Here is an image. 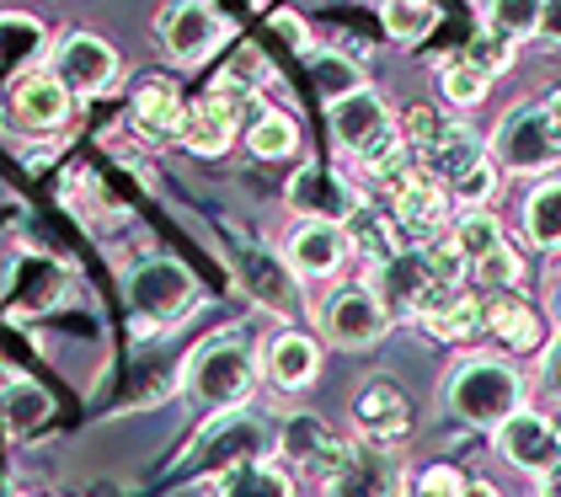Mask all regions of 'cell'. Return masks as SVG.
<instances>
[{
  "label": "cell",
  "instance_id": "cell-1",
  "mask_svg": "<svg viewBox=\"0 0 561 497\" xmlns=\"http://www.w3.org/2000/svg\"><path fill=\"white\" fill-rule=\"evenodd\" d=\"M187 396L198 407H215V413H230L252 396L257 385V359L241 337H209L193 359H187Z\"/></svg>",
  "mask_w": 561,
  "mask_h": 497
},
{
  "label": "cell",
  "instance_id": "cell-2",
  "mask_svg": "<svg viewBox=\"0 0 561 497\" xmlns=\"http://www.w3.org/2000/svg\"><path fill=\"white\" fill-rule=\"evenodd\" d=\"M449 407L476 428H503L524 407V380L503 359H460L449 374Z\"/></svg>",
  "mask_w": 561,
  "mask_h": 497
},
{
  "label": "cell",
  "instance_id": "cell-3",
  "mask_svg": "<svg viewBox=\"0 0 561 497\" xmlns=\"http://www.w3.org/2000/svg\"><path fill=\"white\" fill-rule=\"evenodd\" d=\"M497 161L508 171H546L561 161V91H546L540 102H524L514 108L497 139H492Z\"/></svg>",
  "mask_w": 561,
  "mask_h": 497
},
{
  "label": "cell",
  "instance_id": "cell-4",
  "mask_svg": "<svg viewBox=\"0 0 561 497\" xmlns=\"http://www.w3.org/2000/svg\"><path fill=\"white\" fill-rule=\"evenodd\" d=\"M129 305L139 316V331L145 327H176L193 305H198V279L172 262V257H150L129 273Z\"/></svg>",
  "mask_w": 561,
  "mask_h": 497
},
{
  "label": "cell",
  "instance_id": "cell-5",
  "mask_svg": "<svg viewBox=\"0 0 561 497\" xmlns=\"http://www.w3.org/2000/svg\"><path fill=\"white\" fill-rule=\"evenodd\" d=\"M390 193V219H396V230H401V241L407 247H428L438 241V230H444V214H449V188L428 177L423 166H412V171H401L396 182H386Z\"/></svg>",
  "mask_w": 561,
  "mask_h": 497
},
{
  "label": "cell",
  "instance_id": "cell-6",
  "mask_svg": "<svg viewBox=\"0 0 561 497\" xmlns=\"http://www.w3.org/2000/svg\"><path fill=\"white\" fill-rule=\"evenodd\" d=\"M267 450V428H262L252 413H241V407H230V413H219L204 433H198V444H193V460H187V471H230V465H247V460H262Z\"/></svg>",
  "mask_w": 561,
  "mask_h": 497
},
{
  "label": "cell",
  "instance_id": "cell-7",
  "mask_svg": "<svg viewBox=\"0 0 561 497\" xmlns=\"http://www.w3.org/2000/svg\"><path fill=\"white\" fill-rule=\"evenodd\" d=\"M156 33H161V48L172 54L176 65H198V59H209L219 43H225L230 27H225V16H219L209 0H172L161 11Z\"/></svg>",
  "mask_w": 561,
  "mask_h": 497
},
{
  "label": "cell",
  "instance_id": "cell-8",
  "mask_svg": "<svg viewBox=\"0 0 561 497\" xmlns=\"http://www.w3.org/2000/svg\"><path fill=\"white\" fill-rule=\"evenodd\" d=\"M54 81L65 86L70 97H102L118 86V54L113 43H102L96 33H70L54 48Z\"/></svg>",
  "mask_w": 561,
  "mask_h": 497
},
{
  "label": "cell",
  "instance_id": "cell-9",
  "mask_svg": "<svg viewBox=\"0 0 561 497\" xmlns=\"http://www.w3.org/2000/svg\"><path fill=\"white\" fill-rule=\"evenodd\" d=\"M321 327H327V337H332L337 348H369V342H380V331L390 327L386 300L369 290V284H343V290L321 305Z\"/></svg>",
  "mask_w": 561,
  "mask_h": 497
},
{
  "label": "cell",
  "instance_id": "cell-10",
  "mask_svg": "<svg viewBox=\"0 0 561 497\" xmlns=\"http://www.w3.org/2000/svg\"><path fill=\"white\" fill-rule=\"evenodd\" d=\"M358 193L347 188L332 166H300L295 182H289V208L300 219H321V225H347L358 214Z\"/></svg>",
  "mask_w": 561,
  "mask_h": 497
},
{
  "label": "cell",
  "instance_id": "cell-11",
  "mask_svg": "<svg viewBox=\"0 0 561 497\" xmlns=\"http://www.w3.org/2000/svg\"><path fill=\"white\" fill-rule=\"evenodd\" d=\"M390 128H396L390 124V108L380 102V91H369V86H358V91H347V97L332 102V139L343 145L353 161L364 150H375Z\"/></svg>",
  "mask_w": 561,
  "mask_h": 497
},
{
  "label": "cell",
  "instance_id": "cell-12",
  "mask_svg": "<svg viewBox=\"0 0 561 497\" xmlns=\"http://www.w3.org/2000/svg\"><path fill=\"white\" fill-rule=\"evenodd\" d=\"M396 487H401V460L364 439V444H347L327 497H396Z\"/></svg>",
  "mask_w": 561,
  "mask_h": 497
},
{
  "label": "cell",
  "instance_id": "cell-13",
  "mask_svg": "<svg viewBox=\"0 0 561 497\" xmlns=\"http://www.w3.org/2000/svg\"><path fill=\"white\" fill-rule=\"evenodd\" d=\"M497 450H503V460L508 465H518V471H551L561 460V439H557V422L540 413H529V407H518L503 428H497Z\"/></svg>",
  "mask_w": 561,
  "mask_h": 497
},
{
  "label": "cell",
  "instance_id": "cell-14",
  "mask_svg": "<svg viewBox=\"0 0 561 497\" xmlns=\"http://www.w3.org/2000/svg\"><path fill=\"white\" fill-rule=\"evenodd\" d=\"M70 108H76V97L54 81V70H27L22 81L11 86V118L22 128H33V134L65 128L70 124Z\"/></svg>",
  "mask_w": 561,
  "mask_h": 497
},
{
  "label": "cell",
  "instance_id": "cell-15",
  "mask_svg": "<svg viewBox=\"0 0 561 497\" xmlns=\"http://www.w3.org/2000/svg\"><path fill=\"white\" fill-rule=\"evenodd\" d=\"M353 422H358V433H364L369 444H390V439H401V433H407L412 407H407L401 385L375 380V385H364V391H358V402H353Z\"/></svg>",
  "mask_w": 561,
  "mask_h": 497
},
{
  "label": "cell",
  "instance_id": "cell-16",
  "mask_svg": "<svg viewBox=\"0 0 561 497\" xmlns=\"http://www.w3.org/2000/svg\"><path fill=\"white\" fill-rule=\"evenodd\" d=\"M347 262V236L343 225H321V219H300V230L289 236V273L305 279H327Z\"/></svg>",
  "mask_w": 561,
  "mask_h": 497
},
{
  "label": "cell",
  "instance_id": "cell-17",
  "mask_svg": "<svg viewBox=\"0 0 561 497\" xmlns=\"http://www.w3.org/2000/svg\"><path fill=\"white\" fill-rule=\"evenodd\" d=\"M481 331H492L508 353L540 348V316H535L529 300H518V294H486V300H481Z\"/></svg>",
  "mask_w": 561,
  "mask_h": 497
},
{
  "label": "cell",
  "instance_id": "cell-18",
  "mask_svg": "<svg viewBox=\"0 0 561 497\" xmlns=\"http://www.w3.org/2000/svg\"><path fill=\"white\" fill-rule=\"evenodd\" d=\"M230 139H236V102L230 97H204V102H193L187 108V118H182V145L193 150V156H219V150H230Z\"/></svg>",
  "mask_w": 561,
  "mask_h": 497
},
{
  "label": "cell",
  "instance_id": "cell-19",
  "mask_svg": "<svg viewBox=\"0 0 561 497\" xmlns=\"http://www.w3.org/2000/svg\"><path fill=\"white\" fill-rule=\"evenodd\" d=\"M182 118H187V108H182L172 81H145L134 91V128L145 139H156V145L182 139Z\"/></svg>",
  "mask_w": 561,
  "mask_h": 497
},
{
  "label": "cell",
  "instance_id": "cell-20",
  "mask_svg": "<svg viewBox=\"0 0 561 497\" xmlns=\"http://www.w3.org/2000/svg\"><path fill=\"white\" fill-rule=\"evenodd\" d=\"M236 268H241V284L257 294L262 305H273V310H295V279H289V262H278L267 247H241L236 251Z\"/></svg>",
  "mask_w": 561,
  "mask_h": 497
},
{
  "label": "cell",
  "instance_id": "cell-21",
  "mask_svg": "<svg viewBox=\"0 0 561 497\" xmlns=\"http://www.w3.org/2000/svg\"><path fill=\"white\" fill-rule=\"evenodd\" d=\"M316 370H321V348L305 331H278L267 342V380L278 391H305L316 380Z\"/></svg>",
  "mask_w": 561,
  "mask_h": 497
},
{
  "label": "cell",
  "instance_id": "cell-22",
  "mask_svg": "<svg viewBox=\"0 0 561 497\" xmlns=\"http://www.w3.org/2000/svg\"><path fill=\"white\" fill-rule=\"evenodd\" d=\"M481 161H486V145L476 139V128L449 124V128H444V139H438V145H433V150L417 166H423L428 177H438L444 188H455V182H460L466 171H476Z\"/></svg>",
  "mask_w": 561,
  "mask_h": 497
},
{
  "label": "cell",
  "instance_id": "cell-23",
  "mask_svg": "<svg viewBox=\"0 0 561 497\" xmlns=\"http://www.w3.org/2000/svg\"><path fill=\"white\" fill-rule=\"evenodd\" d=\"M44 54H48V33L38 16L0 11V65L22 70V65H44Z\"/></svg>",
  "mask_w": 561,
  "mask_h": 497
},
{
  "label": "cell",
  "instance_id": "cell-24",
  "mask_svg": "<svg viewBox=\"0 0 561 497\" xmlns=\"http://www.w3.org/2000/svg\"><path fill=\"white\" fill-rule=\"evenodd\" d=\"M343 236L364 251L375 268H386L390 257L407 247V241H401V230H396V219H390V214H380V208H369V204H358V214L343 225Z\"/></svg>",
  "mask_w": 561,
  "mask_h": 497
},
{
  "label": "cell",
  "instance_id": "cell-25",
  "mask_svg": "<svg viewBox=\"0 0 561 497\" xmlns=\"http://www.w3.org/2000/svg\"><path fill=\"white\" fill-rule=\"evenodd\" d=\"M524 236H529V247L561 251V177L557 182H540L524 199Z\"/></svg>",
  "mask_w": 561,
  "mask_h": 497
},
{
  "label": "cell",
  "instance_id": "cell-26",
  "mask_svg": "<svg viewBox=\"0 0 561 497\" xmlns=\"http://www.w3.org/2000/svg\"><path fill=\"white\" fill-rule=\"evenodd\" d=\"M219 497H295L289 476L267 460H247V465H230L219 476Z\"/></svg>",
  "mask_w": 561,
  "mask_h": 497
},
{
  "label": "cell",
  "instance_id": "cell-27",
  "mask_svg": "<svg viewBox=\"0 0 561 497\" xmlns=\"http://www.w3.org/2000/svg\"><path fill=\"white\" fill-rule=\"evenodd\" d=\"M540 11H546V0H481V27L486 33H503L508 43H524L540 33Z\"/></svg>",
  "mask_w": 561,
  "mask_h": 497
},
{
  "label": "cell",
  "instance_id": "cell-28",
  "mask_svg": "<svg viewBox=\"0 0 561 497\" xmlns=\"http://www.w3.org/2000/svg\"><path fill=\"white\" fill-rule=\"evenodd\" d=\"M386 38L396 43H423L438 27V0H386L380 5Z\"/></svg>",
  "mask_w": 561,
  "mask_h": 497
},
{
  "label": "cell",
  "instance_id": "cell-29",
  "mask_svg": "<svg viewBox=\"0 0 561 497\" xmlns=\"http://www.w3.org/2000/svg\"><path fill=\"white\" fill-rule=\"evenodd\" d=\"M247 145H252L257 161H284V156L300 150V128H295L289 113H262L252 124V134H247Z\"/></svg>",
  "mask_w": 561,
  "mask_h": 497
},
{
  "label": "cell",
  "instance_id": "cell-30",
  "mask_svg": "<svg viewBox=\"0 0 561 497\" xmlns=\"http://www.w3.org/2000/svg\"><path fill=\"white\" fill-rule=\"evenodd\" d=\"M449 241H455V251H460V257H466V268H471V262H481L486 251L503 247V225H497L486 208H471V214H460V219H455V236H449Z\"/></svg>",
  "mask_w": 561,
  "mask_h": 497
},
{
  "label": "cell",
  "instance_id": "cell-31",
  "mask_svg": "<svg viewBox=\"0 0 561 497\" xmlns=\"http://www.w3.org/2000/svg\"><path fill=\"white\" fill-rule=\"evenodd\" d=\"M267 81V65H262V48H252V43H241L236 54H230V65L215 76V91L219 97H230V102H241L247 91H257V86Z\"/></svg>",
  "mask_w": 561,
  "mask_h": 497
},
{
  "label": "cell",
  "instance_id": "cell-32",
  "mask_svg": "<svg viewBox=\"0 0 561 497\" xmlns=\"http://www.w3.org/2000/svg\"><path fill=\"white\" fill-rule=\"evenodd\" d=\"M466 279H476V284H486L492 294H514L518 279H524V262H518V251L503 241L497 251H486L481 262H471L466 268Z\"/></svg>",
  "mask_w": 561,
  "mask_h": 497
},
{
  "label": "cell",
  "instance_id": "cell-33",
  "mask_svg": "<svg viewBox=\"0 0 561 497\" xmlns=\"http://www.w3.org/2000/svg\"><path fill=\"white\" fill-rule=\"evenodd\" d=\"M438 86H444V102H449V108H476V102H486L492 76H481L466 59H449V65L438 70Z\"/></svg>",
  "mask_w": 561,
  "mask_h": 497
},
{
  "label": "cell",
  "instance_id": "cell-34",
  "mask_svg": "<svg viewBox=\"0 0 561 497\" xmlns=\"http://www.w3.org/2000/svg\"><path fill=\"white\" fill-rule=\"evenodd\" d=\"M428 331H433V337H444V342L476 337V331H481V300L460 290V294H455V300H449V305H444V310H438V316L428 321Z\"/></svg>",
  "mask_w": 561,
  "mask_h": 497
},
{
  "label": "cell",
  "instance_id": "cell-35",
  "mask_svg": "<svg viewBox=\"0 0 561 497\" xmlns=\"http://www.w3.org/2000/svg\"><path fill=\"white\" fill-rule=\"evenodd\" d=\"M5 417H11L16 433H27V428H38L48 417V396L33 380H11V385H5Z\"/></svg>",
  "mask_w": 561,
  "mask_h": 497
},
{
  "label": "cell",
  "instance_id": "cell-36",
  "mask_svg": "<svg viewBox=\"0 0 561 497\" xmlns=\"http://www.w3.org/2000/svg\"><path fill=\"white\" fill-rule=\"evenodd\" d=\"M444 128H449V118L438 113V108H428V102H417V108H407V118H401V139L412 145V156L423 161L433 145L444 139Z\"/></svg>",
  "mask_w": 561,
  "mask_h": 497
},
{
  "label": "cell",
  "instance_id": "cell-37",
  "mask_svg": "<svg viewBox=\"0 0 561 497\" xmlns=\"http://www.w3.org/2000/svg\"><path fill=\"white\" fill-rule=\"evenodd\" d=\"M514 48L518 43H508L503 33H486V27H481V33L466 43V54H460V59L476 65L481 76H503V70H514Z\"/></svg>",
  "mask_w": 561,
  "mask_h": 497
},
{
  "label": "cell",
  "instance_id": "cell-38",
  "mask_svg": "<svg viewBox=\"0 0 561 497\" xmlns=\"http://www.w3.org/2000/svg\"><path fill=\"white\" fill-rule=\"evenodd\" d=\"M310 70H316V81L332 91V102L364 86V81H358V65H353V59H343V54H310Z\"/></svg>",
  "mask_w": 561,
  "mask_h": 497
},
{
  "label": "cell",
  "instance_id": "cell-39",
  "mask_svg": "<svg viewBox=\"0 0 561 497\" xmlns=\"http://www.w3.org/2000/svg\"><path fill=\"white\" fill-rule=\"evenodd\" d=\"M492 193H497V166H492V156L476 166V171H466V177L449 188V199H460V204H471V208L492 204Z\"/></svg>",
  "mask_w": 561,
  "mask_h": 497
},
{
  "label": "cell",
  "instance_id": "cell-40",
  "mask_svg": "<svg viewBox=\"0 0 561 497\" xmlns=\"http://www.w3.org/2000/svg\"><path fill=\"white\" fill-rule=\"evenodd\" d=\"M460 487H466V476L455 465H428L417 476V497H460Z\"/></svg>",
  "mask_w": 561,
  "mask_h": 497
},
{
  "label": "cell",
  "instance_id": "cell-41",
  "mask_svg": "<svg viewBox=\"0 0 561 497\" xmlns=\"http://www.w3.org/2000/svg\"><path fill=\"white\" fill-rule=\"evenodd\" d=\"M273 33H278V38L289 43L295 54H310V27H305V22L295 16V11H273Z\"/></svg>",
  "mask_w": 561,
  "mask_h": 497
},
{
  "label": "cell",
  "instance_id": "cell-42",
  "mask_svg": "<svg viewBox=\"0 0 561 497\" xmlns=\"http://www.w3.org/2000/svg\"><path fill=\"white\" fill-rule=\"evenodd\" d=\"M540 385H546L551 402H561V337L546 342V353H540Z\"/></svg>",
  "mask_w": 561,
  "mask_h": 497
},
{
  "label": "cell",
  "instance_id": "cell-43",
  "mask_svg": "<svg viewBox=\"0 0 561 497\" xmlns=\"http://www.w3.org/2000/svg\"><path fill=\"white\" fill-rule=\"evenodd\" d=\"M535 38H546L551 48H561V0H546V11H540V33Z\"/></svg>",
  "mask_w": 561,
  "mask_h": 497
},
{
  "label": "cell",
  "instance_id": "cell-44",
  "mask_svg": "<svg viewBox=\"0 0 561 497\" xmlns=\"http://www.w3.org/2000/svg\"><path fill=\"white\" fill-rule=\"evenodd\" d=\"M540 497H561V460L551 471H540Z\"/></svg>",
  "mask_w": 561,
  "mask_h": 497
},
{
  "label": "cell",
  "instance_id": "cell-45",
  "mask_svg": "<svg viewBox=\"0 0 561 497\" xmlns=\"http://www.w3.org/2000/svg\"><path fill=\"white\" fill-rule=\"evenodd\" d=\"M460 497H497V487H492V482H466Z\"/></svg>",
  "mask_w": 561,
  "mask_h": 497
},
{
  "label": "cell",
  "instance_id": "cell-46",
  "mask_svg": "<svg viewBox=\"0 0 561 497\" xmlns=\"http://www.w3.org/2000/svg\"><path fill=\"white\" fill-rule=\"evenodd\" d=\"M557 321H561V290H557Z\"/></svg>",
  "mask_w": 561,
  "mask_h": 497
},
{
  "label": "cell",
  "instance_id": "cell-47",
  "mask_svg": "<svg viewBox=\"0 0 561 497\" xmlns=\"http://www.w3.org/2000/svg\"><path fill=\"white\" fill-rule=\"evenodd\" d=\"M0 497H5V476H0Z\"/></svg>",
  "mask_w": 561,
  "mask_h": 497
},
{
  "label": "cell",
  "instance_id": "cell-48",
  "mask_svg": "<svg viewBox=\"0 0 561 497\" xmlns=\"http://www.w3.org/2000/svg\"><path fill=\"white\" fill-rule=\"evenodd\" d=\"M557 439H561V422H557Z\"/></svg>",
  "mask_w": 561,
  "mask_h": 497
}]
</instances>
